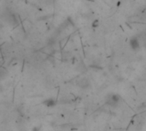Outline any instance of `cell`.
Returning a JSON list of instances; mask_svg holds the SVG:
<instances>
[{
    "label": "cell",
    "instance_id": "obj_1",
    "mask_svg": "<svg viewBox=\"0 0 146 131\" xmlns=\"http://www.w3.org/2000/svg\"><path fill=\"white\" fill-rule=\"evenodd\" d=\"M129 45L132 50L133 51H139L140 49V41L138 37H132L129 40Z\"/></svg>",
    "mask_w": 146,
    "mask_h": 131
},
{
    "label": "cell",
    "instance_id": "obj_2",
    "mask_svg": "<svg viewBox=\"0 0 146 131\" xmlns=\"http://www.w3.org/2000/svg\"><path fill=\"white\" fill-rule=\"evenodd\" d=\"M77 86L82 89H86L91 87V82L86 77H82L77 81Z\"/></svg>",
    "mask_w": 146,
    "mask_h": 131
},
{
    "label": "cell",
    "instance_id": "obj_3",
    "mask_svg": "<svg viewBox=\"0 0 146 131\" xmlns=\"http://www.w3.org/2000/svg\"><path fill=\"white\" fill-rule=\"evenodd\" d=\"M120 99H121V97L118 94H111L110 96V98L108 99L107 104L111 106H115L118 105V103L120 101Z\"/></svg>",
    "mask_w": 146,
    "mask_h": 131
},
{
    "label": "cell",
    "instance_id": "obj_4",
    "mask_svg": "<svg viewBox=\"0 0 146 131\" xmlns=\"http://www.w3.org/2000/svg\"><path fill=\"white\" fill-rule=\"evenodd\" d=\"M44 105H45L48 107H52L56 106V101L53 99H48L44 102Z\"/></svg>",
    "mask_w": 146,
    "mask_h": 131
},
{
    "label": "cell",
    "instance_id": "obj_5",
    "mask_svg": "<svg viewBox=\"0 0 146 131\" xmlns=\"http://www.w3.org/2000/svg\"><path fill=\"white\" fill-rule=\"evenodd\" d=\"M7 70L4 69L3 67H0V81L1 80H3L6 76H7Z\"/></svg>",
    "mask_w": 146,
    "mask_h": 131
},
{
    "label": "cell",
    "instance_id": "obj_6",
    "mask_svg": "<svg viewBox=\"0 0 146 131\" xmlns=\"http://www.w3.org/2000/svg\"><path fill=\"white\" fill-rule=\"evenodd\" d=\"M98 26H99V21H98V20H95V21L92 23V27H94V28L98 27Z\"/></svg>",
    "mask_w": 146,
    "mask_h": 131
},
{
    "label": "cell",
    "instance_id": "obj_7",
    "mask_svg": "<svg viewBox=\"0 0 146 131\" xmlns=\"http://www.w3.org/2000/svg\"><path fill=\"white\" fill-rule=\"evenodd\" d=\"M144 46H145V48H146V41H145V44H144Z\"/></svg>",
    "mask_w": 146,
    "mask_h": 131
}]
</instances>
